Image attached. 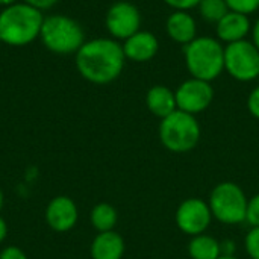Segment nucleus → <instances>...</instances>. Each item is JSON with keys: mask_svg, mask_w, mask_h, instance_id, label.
I'll list each match as a JSON object with an SVG mask.
<instances>
[{"mask_svg": "<svg viewBox=\"0 0 259 259\" xmlns=\"http://www.w3.org/2000/svg\"><path fill=\"white\" fill-rule=\"evenodd\" d=\"M74 61L79 74L85 80L94 85H108L123 73L126 56L117 39L94 38L82 44Z\"/></svg>", "mask_w": 259, "mask_h": 259, "instance_id": "nucleus-1", "label": "nucleus"}, {"mask_svg": "<svg viewBox=\"0 0 259 259\" xmlns=\"http://www.w3.org/2000/svg\"><path fill=\"white\" fill-rule=\"evenodd\" d=\"M44 21L42 11L18 2L0 12V42L11 47H23L39 38Z\"/></svg>", "mask_w": 259, "mask_h": 259, "instance_id": "nucleus-2", "label": "nucleus"}, {"mask_svg": "<svg viewBox=\"0 0 259 259\" xmlns=\"http://www.w3.org/2000/svg\"><path fill=\"white\" fill-rule=\"evenodd\" d=\"M184 59L191 77L212 82L225 71V46L217 38L199 35L184 46Z\"/></svg>", "mask_w": 259, "mask_h": 259, "instance_id": "nucleus-3", "label": "nucleus"}, {"mask_svg": "<svg viewBox=\"0 0 259 259\" xmlns=\"http://www.w3.org/2000/svg\"><path fill=\"white\" fill-rule=\"evenodd\" d=\"M161 144L171 153H188L194 150L200 141L202 129L196 115L176 109L162 118L158 127Z\"/></svg>", "mask_w": 259, "mask_h": 259, "instance_id": "nucleus-4", "label": "nucleus"}, {"mask_svg": "<svg viewBox=\"0 0 259 259\" xmlns=\"http://www.w3.org/2000/svg\"><path fill=\"white\" fill-rule=\"evenodd\" d=\"M39 39L47 50L56 55H76L85 42V32L74 18L52 14L44 17Z\"/></svg>", "mask_w": 259, "mask_h": 259, "instance_id": "nucleus-5", "label": "nucleus"}, {"mask_svg": "<svg viewBox=\"0 0 259 259\" xmlns=\"http://www.w3.org/2000/svg\"><path fill=\"white\" fill-rule=\"evenodd\" d=\"M247 196L243 188L231 181L217 184L211 194L208 205L212 217L223 225H240L246 223Z\"/></svg>", "mask_w": 259, "mask_h": 259, "instance_id": "nucleus-6", "label": "nucleus"}, {"mask_svg": "<svg viewBox=\"0 0 259 259\" xmlns=\"http://www.w3.org/2000/svg\"><path fill=\"white\" fill-rule=\"evenodd\" d=\"M225 71L238 82L259 77V50L249 39L225 46Z\"/></svg>", "mask_w": 259, "mask_h": 259, "instance_id": "nucleus-7", "label": "nucleus"}, {"mask_svg": "<svg viewBox=\"0 0 259 259\" xmlns=\"http://www.w3.org/2000/svg\"><path fill=\"white\" fill-rule=\"evenodd\" d=\"M212 212L208 202L190 197L179 203L175 212V223L178 229L190 237L205 234L212 222Z\"/></svg>", "mask_w": 259, "mask_h": 259, "instance_id": "nucleus-8", "label": "nucleus"}, {"mask_svg": "<svg viewBox=\"0 0 259 259\" xmlns=\"http://www.w3.org/2000/svg\"><path fill=\"white\" fill-rule=\"evenodd\" d=\"M175 96L179 111L197 115L211 106L214 100V88L211 82L190 77L178 87Z\"/></svg>", "mask_w": 259, "mask_h": 259, "instance_id": "nucleus-9", "label": "nucleus"}, {"mask_svg": "<svg viewBox=\"0 0 259 259\" xmlns=\"http://www.w3.org/2000/svg\"><path fill=\"white\" fill-rule=\"evenodd\" d=\"M105 26L111 38L117 41H124L140 30L141 12L131 2H115L106 12Z\"/></svg>", "mask_w": 259, "mask_h": 259, "instance_id": "nucleus-10", "label": "nucleus"}, {"mask_svg": "<svg viewBox=\"0 0 259 259\" xmlns=\"http://www.w3.org/2000/svg\"><path fill=\"white\" fill-rule=\"evenodd\" d=\"M46 223L55 232L71 231L79 220V209L68 196H56L46 206Z\"/></svg>", "mask_w": 259, "mask_h": 259, "instance_id": "nucleus-11", "label": "nucleus"}, {"mask_svg": "<svg viewBox=\"0 0 259 259\" xmlns=\"http://www.w3.org/2000/svg\"><path fill=\"white\" fill-rule=\"evenodd\" d=\"M123 52L126 56V61L144 64L152 61L158 50H159V41L153 32L149 30H138L132 36L123 41Z\"/></svg>", "mask_w": 259, "mask_h": 259, "instance_id": "nucleus-12", "label": "nucleus"}, {"mask_svg": "<svg viewBox=\"0 0 259 259\" xmlns=\"http://www.w3.org/2000/svg\"><path fill=\"white\" fill-rule=\"evenodd\" d=\"M252 30V23L249 15L229 11L217 24H215V35L220 42L231 44L237 41L247 39V35Z\"/></svg>", "mask_w": 259, "mask_h": 259, "instance_id": "nucleus-13", "label": "nucleus"}, {"mask_svg": "<svg viewBox=\"0 0 259 259\" xmlns=\"http://www.w3.org/2000/svg\"><path fill=\"white\" fill-rule=\"evenodd\" d=\"M165 32L171 41L181 46H187L199 36L196 18L188 11H173L167 17Z\"/></svg>", "mask_w": 259, "mask_h": 259, "instance_id": "nucleus-14", "label": "nucleus"}, {"mask_svg": "<svg viewBox=\"0 0 259 259\" xmlns=\"http://www.w3.org/2000/svg\"><path fill=\"white\" fill-rule=\"evenodd\" d=\"M124 252L126 243L115 231L97 234L90 246L91 259H121Z\"/></svg>", "mask_w": 259, "mask_h": 259, "instance_id": "nucleus-15", "label": "nucleus"}, {"mask_svg": "<svg viewBox=\"0 0 259 259\" xmlns=\"http://www.w3.org/2000/svg\"><path fill=\"white\" fill-rule=\"evenodd\" d=\"M146 106L159 120L168 117L178 109L175 91L165 85H153L146 93Z\"/></svg>", "mask_w": 259, "mask_h": 259, "instance_id": "nucleus-16", "label": "nucleus"}, {"mask_svg": "<svg viewBox=\"0 0 259 259\" xmlns=\"http://www.w3.org/2000/svg\"><path fill=\"white\" fill-rule=\"evenodd\" d=\"M187 250L191 259H219L222 256V243L211 235L200 234L191 237Z\"/></svg>", "mask_w": 259, "mask_h": 259, "instance_id": "nucleus-17", "label": "nucleus"}, {"mask_svg": "<svg viewBox=\"0 0 259 259\" xmlns=\"http://www.w3.org/2000/svg\"><path fill=\"white\" fill-rule=\"evenodd\" d=\"M90 222L91 226L100 234V232H109L114 231L118 222V212L114 205L108 202H100L97 203L90 214Z\"/></svg>", "mask_w": 259, "mask_h": 259, "instance_id": "nucleus-18", "label": "nucleus"}, {"mask_svg": "<svg viewBox=\"0 0 259 259\" xmlns=\"http://www.w3.org/2000/svg\"><path fill=\"white\" fill-rule=\"evenodd\" d=\"M197 9L200 17L206 23H212V24H217L229 12L226 0H200Z\"/></svg>", "mask_w": 259, "mask_h": 259, "instance_id": "nucleus-19", "label": "nucleus"}, {"mask_svg": "<svg viewBox=\"0 0 259 259\" xmlns=\"http://www.w3.org/2000/svg\"><path fill=\"white\" fill-rule=\"evenodd\" d=\"M229 11L240 12L244 15L255 14L259 9V0H226Z\"/></svg>", "mask_w": 259, "mask_h": 259, "instance_id": "nucleus-20", "label": "nucleus"}, {"mask_svg": "<svg viewBox=\"0 0 259 259\" xmlns=\"http://www.w3.org/2000/svg\"><path fill=\"white\" fill-rule=\"evenodd\" d=\"M244 247L252 259H259V228H250L246 235Z\"/></svg>", "mask_w": 259, "mask_h": 259, "instance_id": "nucleus-21", "label": "nucleus"}, {"mask_svg": "<svg viewBox=\"0 0 259 259\" xmlns=\"http://www.w3.org/2000/svg\"><path fill=\"white\" fill-rule=\"evenodd\" d=\"M246 223L250 228H259V193L247 202V211H246Z\"/></svg>", "mask_w": 259, "mask_h": 259, "instance_id": "nucleus-22", "label": "nucleus"}, {"mask_svg": "<svg viewBox=\"0 0 259 259\" xmlns=\"http://www.w3.org/2000/svg\"><path fill=\"white\" fill-rule=\"evenodd\" d=\"M165 5H168L173 11H190L193 8H197L200 0H162Z\"/></svg>", "mask_w": 259, "mask_h": 259, "instance_id": "nucleus-23", "label": "nucleus"}, {"mask_svg": "<svg viewBox=\"0 0 259 259\" xmlns=\"http://www.w3.org/2000/svg\"><path fill=\"white\" fill-rule=\"evenodd\" d=\"M247 109L252 117L259 120V85L255 87L247 97Z\"/></svg>", "mask_w": 259, "mask_h": 259, "instance_id": "nucleus-24", "label": "nucleus"}, {"mask_svg": "<svg viewBox=\"0 0 259 259\" xmlns=\"http://www.w3.org/2000/svg\"><path fill=\"white\" fill-rule=\"evenodd\" d=\"M0 259H27V255L18 246H8L2 249Z\"/></svg>", "mask_w": 259, "mask_h": 259, "instance_id": "nucleus-25", "label": "nucleus"}, {"mask_svg": "<svg viewBox=\"0 0 259 259\" xmlns=\"http://www.w3.org/2000/svg\"><path fill=\"white\" fill-rule=\"evenodd\" d=\"M21 2H24V3H27V5L39 9V11H47V9L53 8L59 0H21Z\"/></svg>", "mask_w": 259, "mask_h": 259, "instance_id": "nucleus-26", "label": "nucleus"}, {"mask_svg": "<svg viewBox=\"0 0 259 259\" xmlns=\"http://www.w3.org/2000/svg\"><path fill=\"white\" fill-rule=\"evenodd\" d=\"M252 42L255 44V47L259 50V18H256V21L252 24Z\"/></svg>", "mask_w": 259, "mask_h": 259, "instance_id": "nucleus-27", "label": "nucleus"}, {"mask_svg": "<svg viewBox=\"0 0 259 259\" xmlns=\"http://www.w3.org/2000/svg\"><path fill=\"white\" fill-rule=\"evenodd\" d=\"M8 237V223L6 220L0 215V244L6 240Z\"/></svg>", "mask_w": 259, "mask_h": 259, "instance_id": "nucleus-28", "label": "nucleus"}, {"mask_svg": "<svg viewBox=\"0 0 259 259\" xmlns=\"http://www.w3.org/2000/svg\"><path fill=\"white\" fill-rule=\"evenodd\" d=\"M20 0H0V6H3V8H8V6H11V5H15V3H18Z\"/></svg>", "mask_w": 259, "mask_h": 259, "instance_id": "nucleus-29", "label": "nucleus"}, {"mask_svg": "<svg viewBox=\"0 0 259 259\" xmlns=\"http://www.w3.org/2000/svg\"><path fill=\"white\" fill-rule=\"evenodd\" d=\"M3 203H5V196H3V191H2V188H0V211H2V208H3Z\"/></svg>", "mask_w": 259, "mask_h": 259, "instance_id": "nucleus-30", "label": "nucleus"}, {"mask_svg": "<svg viewBox=\"0 0 259 259\" xmlns=\"http://www.w3.org/2000/svg\"><path fill=\"white\" fill-rule=\"evenodd\" d=\"M219 259H240V258H237L235 255H222Z\"/></svg>", "mask_w": 259, "mask_h": 259, "instance_id": "nucleus-31", "label": "nucleus"}, {"mask_svg": "<svg viewBox=\"0 0 259 259\" xmlns=\"http://www.w3.org/2000/svg\"><path fill=\"white\" fill-rule=\"evenodd\" d=\"M258 79H259V77H258Z\"/></svg>", "mask_w": 259, "mask_h": 259, "instance_id": "nucleus-32", "label": "nucleus"}]
</instances>
